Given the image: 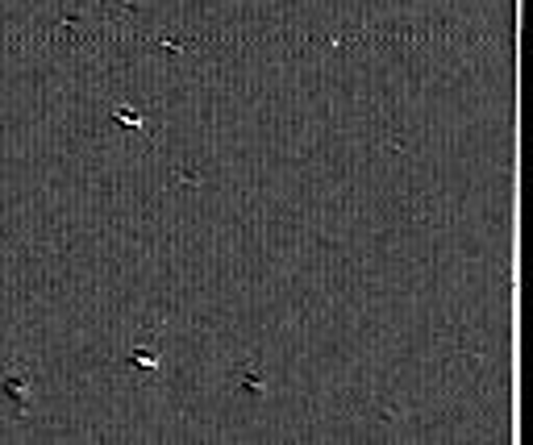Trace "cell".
Returning a JSON list of instances; mask_svg holds the SVG:
<instances>
[{"mask_svg": "<svg viewBox=\"0 0 533 445\" xmlns=\"http://www.w3.org/2000/svg\"><path fill=\"white\" fill-rule=\"evenodd\" d=\"M134 362H142V366H159V358H154L150 349H134Z\"/></svg>", "mask_w": 533, "mask_h": 445, "instance_id": "obj_1", "label": "cell"}]
</instances>
